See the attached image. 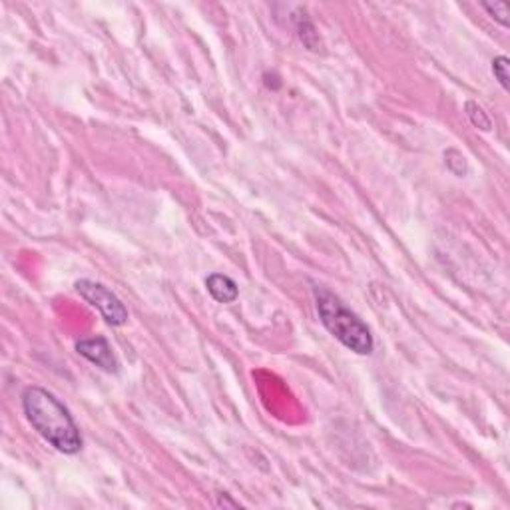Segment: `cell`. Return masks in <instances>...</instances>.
I'll use <instances>...</instances> for the list:
<instances>
[{
    "label": "cell",
    "mask_w": 510,
    "mask_h": 510,
    "mask_svg": "<svg viewBox=\"0 0 510 510\" xmlns=\"http://www.w3.org/2000/svg\"><path fill=\"white\" fill-rule=\"evenodd\" d=\"M22 411L46 442L64 454H76L82 451L80 429L70 411L62 402L42 387H26L22 392Z\"/></svg>",
    "instance_id": "6da1fadb"
},
{
    "label": "cell",
    "mask_w": 510,
    "mask_h": 510,
    "mask_svg": "<svg viewBox=\"0 0 510 510\" xmlns=\"http://www.w3.org/2000/svg\"><path fill=\"white\" fill-rule=\"evenodd\" d=\"M315 307L323 327L333 335L339 343L357 355H371L375 349V339L371 329L363 323V319L353 313L347 305L331 293L327 287H313Z\"/></svg>",
    "instance_id": "7a4b0ae2"
},
{
    "label": "cell",
    "mask_w": 510,
    "mask_h": 510,
    "mask_svg": "<svg viewBox=\"0 0 510 510\" xmlns=\"http://www.w3.org/2000/svg\"><path fill=\"white\" fill-rule=\"evenodd\" d=\"M74 287H76L80 297H84L92 307L98 309L106 323L112 325V327L128 323V309L116 297V293H112L106 285L92 281V279H80Z\"/></svg>",
    "instance_id": "3957f363"
},
{
    "label": "cell",
    "mask_w": 510,
    "mask_h": 510,
    "mask_svg": "<svg viewBox=\"0 0 510 510\" xmlns=\"http://www.w3.org/2000/svg\"><path fill=\"white\" fill-rule=\"evenodd\" d=\"M76 351L84 359H88L90 363H94L106 373H118L120 361L116 353L112 351V345L108 343L106 337H88V339H80L76 341Z\"/></svg>",
    "instance_id": "277c9868"
},
{
    "label": "cell",
    "mask_w": 510,
    "mask_h": 510,
    "mask_svg": "<svg viewBox=\"0 0 510 510\" xmlns=\"http://www.w3.org/2000/svg\"><path fill=\"white\" fill-rule=\"evenodd\" d=\"M206 287L207 291H209V295L216 299L217 303H224V305L234 303L237 299V295H239V289H237L236 281L224 274L207 275Z\"/></svg>",
    "instance_id": "5b68a950"
},
{
    "label": "cell",
    "mask_w": 510,
    "mask_h": 510,
    "mask_svg": "<svg viewBox=\"0 0 510 510\" xmlns=\"http://www.w3.org/2000/svg\"><path fill=\"white\" fill-rule=\"evenodd\" d=\"M464 110H467V116H469V120L472 122V126L481 128L482 132H489V130H491L492 122L491 118H489V114L482 110L481 104H477V102L469 100V102L464 104Z\"/></svg>",
    "instance_id": "8992f818"
},
{
    "label": "cell",
    "mask_w": 510,
    "mask_h": 510,
    "mask_svg": "<svg viewBox=\"0 0 510 510\" xmlns=\"http://www.w3.org/2000/svg\"><path fill=\"white\" fill-rule=\"evenodd\" d=\"M482 9L489 12V16L494 19L501 26L504 28H509L510 26V9H509V2H502V0H494V2H482L481 4Z\"/></svg>",
    "instance_id": "52a82bcc"
},
{
    "label": "cell",
    "mask_w": 510,
    "mask_h": 510,
    "mask_svg": "<svg viewBox=\"0 0 510 510\" xmlns=\"http://www.w3.org/2000/svg\"><path fill=\"white\" fill-rule=\"evenodd\" d=\"M492 74L494 78L499 80V84L502 86V90L510 88V60L506 56H496L492 60Z\"/></svg>",
    "instance_id": "ba28073f"
},
{
    "label": "cell",
    "mask_w": 510,
    "mask_h": 510,
    "mask_svg": "<svg viewBox=\"0 0 510 510\" xmlns=\"http://www.w3.org/2000/svg\"><path fill=\"white\" fill-rule=\"evenodd\" d=\"M444 164L447 167L451 170L454 176L462 177L467 174V160L462 156L461 152H457V150H449V152H444Z\"/></svg>",
    "instance_id": "9c48e42d"
},
{
    "label": "cell",
    "mask_w": 510,
    "mask_h": 510,
    "mask_svg": "<svg viewBox=\"0 0 510 510\" xmlns=\"http://www.w3.org/2000/svg\"><path fill=\"white\" fill-rule=\"evenodd\" d=\"M217 506H231V509H237L239 504L234 501H229L226 494H219V501H217Z\"/></svg>",
    "instance_id": "30bf717a"
}]
</instances>
